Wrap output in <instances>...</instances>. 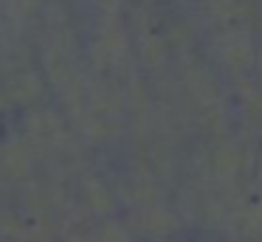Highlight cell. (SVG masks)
Instances as JSON below:
<instances>
[]
</instances>
